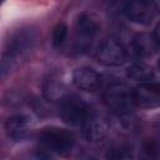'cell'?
Returning <instances> with one entry per match:
<instances>
[{"instance_id":"obj_1","label":"cell","mask_w":160,"mask_h":160,"mask_svg":"<svg viewBox=\"0 0 160 160\" xmlns=\"http://www.w3.org/2000/svg\"><path fill=\"white\" fill-rule=\"evenodd\" d=\"M36 44V32L31 29L19 30L11 40H9L8 48L1 60V75L5 76L12 71L19 64H21L26 56L31 52Z\"/></svg>"},{"instance_id":"obj_2","label":"cell","mask_w":160,"mask_h":160,"mask_svg":"<svg viewBox=\"0 0 160 160\" xmlns=\"http://www.w3.org/2000/svg\"><path fill=\"white\" fill-rule=\"evenodd\" d=\"M104 102L115 114H129L136 106L135 91L128 84L112 82L104 91Z\"/></svg>"},{"instance_id":"obj_3","label":"cell","mask_w":160,"mask_h":160,"mask_svg":"<svg viewBox=\"0 0 160 160\" xmlns=\"http://www.w3.org/2000/svg\"><path fill=\"white\" fill-rule=\"evenodd\" d=\"M39 141L46 150L51 152L68 155L71 152L75 145V136L70 130L58 126H49L40 131Z\"/></svg>"},{"instance_id":"obj_4","label":"cell","mask_w":160,"mask_h":160,"mask_svg":"<svg viewBox=\"0 0 160 160\" xmlns=\"http://www.w3.org/2000/svg\"><path fill=\"white\" fill-rule=\"evenodd\" d=\"M94 114L90 105L81 98L75 95H68L62 101H60L59 115L69 125L81 126L89 116Z\"/></svg>"},{"instance_id":"obj_5","label":"cell","mask_w":160,"mask_h":160,"mask_svg":"<svg viewBox=\"0 0 160 160\" xmlns=\"http://www.w3.org/2000/svg\"><path fill=\"white\" fill-rule=\"evenodd\" d=\"M100 29L99 19L90 12H81L75 21V49L79 52L86 51Z\"/></svg>"},{"instance_id":"obj_6","label":"cell","mask_w":160,"mask_h":160,"mask_svg":"<svg viewBox=\"0 0 160 160\" xmlns=\"http://www.w3.org/2000/svg\"><path fill=\"white\" fill-rule=\"evenodd\" d=\"M96 60L105 66H120L126 59L124 46L112 38L101 40L95 50Z\"/></svg>"},{"instance_id":"obj_7","label":"cell","mask_w":160,"mask_h":160,"mask_svg":"<svg viewBox=\"0 0 160 160\" xmlns=\"http://www.w3.org/2000/svg\"><path fill=\"white\" fill-rule=\"evenodd\" d=\"M156 4L151 1H130L124 6V15L131 22L149 25L156 15Z\"/></svg>"},{"instance_id":"obj_8","label":"cell","mask_w":160,"mask_h":160,"mask_svg":"<svg viewBox=\"0 0 160 160\" xmlns=\"http://www.w3.org/2000/svg\"><path fill=\"white\" fill-rule=\"evenodd\" d=\"M134 91L136 106L141 109L160 106V82H142Z\"/></svg>"},{"instance_id":"obj_9","label":"cell","mask_w":160,"mask_h":160,"mask_svg":"<svg viewBox=\"0 0 160 160\" xmlns=\"http://www.w3.org/2000/svg\"><path fill=\"white\" fill-rule=\"evenodd\" d=\"M72 82L80 90L95 91L101 85V76L89 66H80L72 72Z\"/></svg>"},{"instance_id":"obj_10","label":"cell","mask_w":160,"mask_h":160,"mask_svg":"<svg viewBox=\"0 0 160 160\" xmlns=\"http://www.w3.org/2000/svg\"><path fill=\"white\" fill-rule=\"evenodd\" d=\"M81 131L84 138L91 142H99L104 140L109 131V124L95 112L86 119V121L81 125Z\"/></svg>"},{"instance_id":"obj_11","label":"cell","mask_w":160,"mask_h":160,"mask_svg":"<svg viewBox=\"0 0 160 160\" xmlns=\"http://www.w3.org/2000/svg\"><path fill=\"white\" fill-rule=\"evenodd\" d=\"M31 129V119L24 114H16L10 116L5 121V131L6 135L15 140V141H21L26 139Z\"/></svg>"},{"instance_id":"obj_12","label":"cell","mask_w":160,"mask_h":160,"mask_svg":"<svg viewBox=\"0 0 160 160\" xmlns=\"http://www.w3.org/2000/svg\"><path fill=\"white\" fill-rule=\"evenodd\" d=\"M158 49L159 45L154 34L140 32L132 38L131 50L138 58H150L158 51Z\"/></svg>"},{"instance_id":"obj_13","label":"cell","mask_w":160,"mask_h":160,"mask_svg":"<svg viewBox=\"0 0 160 160\" xmlns=\"http://www.w3.org/2000/svg\"><path fill=\"white\" fill-rule=\"evenodd\" d=\"M126 76L134 81H148L152 79L154 70L145 62H135L126 69Z\"/></svg>"},{"instance_id":"obj_14","label":"cell","mask_w":160,"mask_h":160,"mask_svg":"<svg viewBox=\"0 0 160 160\" xmlns=\"http://www.w3.org/2000/svg\"><path fill=\"white\" fill-rule=\"evenodd\" d=\"M138 160H160V142L155 139H148L142 142Z\"/></svg>"},{"instance_id":"obj_15","label":"cell","mask_w":160,"mask_h":160,"mask_svg":"<svg viewBox=\"0 0 160 160\" xmlns=\"http://www.w3.org/2000/svg\"><path fill=\"white\" fill-rule=\"evenodd\" d=\"M44 94L51 101H62L68 96L65 94L64 86L60 82L54 81V80L48 81V84L45 85V89H44Z\"/></svg>"},{"instance_id":"obj_16","label":"cell","mask_w":160,"mask_h":160,"mask_svg":"<svg viewBox=\"0 0 160 160\" xmlns=\"http://www.w3.org/2000/svg\"><path fill=\"white\" fill-rule=\"evenodd\" d=\"M108 160H132V151L126 146H116L106 152Z\"/></svg>"},{"instance_id":"obj_17","label":"cell","mask_w":160,"mask_h":160,"mask_svg":"<svg viewBox=\"0 0 160 160\" xmlns=\"http://www.w3.org/2000/svg\"><path fill=\"white\" fill-rule=\"evenodd\" d=\"M68 25L64 22H60L55 26L54 31H52V44L55 46H60L68 38Z\"/></svg>"},{"instance_id":"obj_18","label":"cell","mask_w":160,"mask_h":160,"mask_svg":"<svg viewBox=\"0 0 160 160\" xmlns=\"http://www.w3.org/2000/svg\"><path fill=\"white\" fill-rule=\"evenodd\" d=\"M35 160H52L46 152H38Z\"/></svg>"},{"instance_id":"obj_19","label":"cell","mask_w":160,"mask_h":160,"mask_svg":"<svg viewBox=\"0 0 160 160\" xmlns=\"http://www.w3.org/2000/svg\"><path fill=\"white\" fill-rule=\"evenodd\" d=\"M154 36H155V39H156V42H158L159 48H160V22H159V24L156 25V28H155Z\"/></svg>"},{"instance_id":"obj_20","label":"cell","mask_w":160,"mask_h":160,"mask_svg":"<svg viewBox=\"0 0 160 160\" xmlns=\"http://www.w3.org/2000/svg\"><path fill=\"white\" fill-rule=\"evenodd\" d=\"M158 70H159V71H160V60H159V61H158Z\"/></svg>"}]
</instances>
